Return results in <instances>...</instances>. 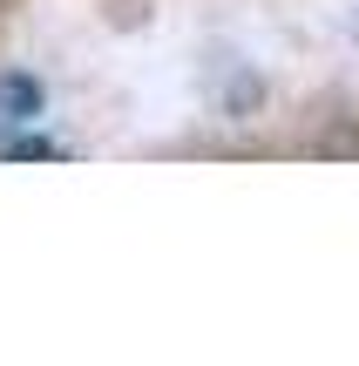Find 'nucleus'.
Instances as JSON below:
<instances>
[{
    "label": "nucleus",
    "instance_id": "nucleus-1",
    "mask_svg": "<svg viewBox=\"0 0 359 366\" xmlns=\"http://www.w3.org/2000/svg\"><path fill=\"white\" fill-rule=\"evenodd\" d=\"M41 109V89L27 75H0V136H14L27 116Z\"/></svg>",
    "mask_w": 359,
    "mask_h": 366
}]
</instances>
